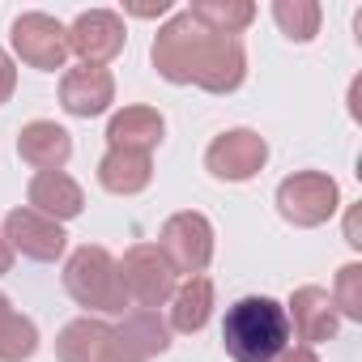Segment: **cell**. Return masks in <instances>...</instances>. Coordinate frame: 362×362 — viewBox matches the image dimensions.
<instances>
[{"label": "cell", "mask_w": 362, "mask_h": 362, "mask_svg": "<svg viewBox=\"0 0 362 362\" xmlns=\"http://www.w3.org/2000/svg\"><path fill=\"white\" fill-rule=\"evenodd\" d=\"M153 69L175 86H201L209 94H230L247 77V56L235 35L201 26L188 9L175 13L153 39Z\"/></svg>", "instance_id": "cell-1"}, {"label": "cell", "mask_w": 362, "mask_h": 362, "mask_svg": "<svg viewBox=\"0 0 362 362\" xmlns=\"http://www.w3.org/2000/svg\"><path fill=\"white\" fill-rule=\"evenodd\" d=\"M222 349L235 362H273L281 349H290V320L286 307L269 294H247L235 307H226L222 320Z\"/></svg>", "instance_id": "cell-2"}, {"label": "cell", "mask_w": 362, "mask_h": 362, "mask_svg": "<svg viewBox=\"0 0 362 362\" xmlns=\"http://www.w3.org/2000/svg\"><path fill=\"white\" fill-rule=\"evenodd\" d=\"M64 290H69L81 307H90V311L115 315V311L128 307V294H124V286H119V264L111 260L107 247H90V243L77 247V252L69 256V264H64Z\"/></svg>", "instance_id": "cell-3"}, {"label": "cell", "mask_w": 362, "mask_h": 362, "mask_svg": "<svg viewBox=\"0 0 362 362\" xmlns=\"http://www.w3.org/2000/svg\"><path fill=\"white\" fill-rule=\"evenodd\" d=\"M341 205L337 184L324 170H298L290 179H281L277 188V214L290 226H324Z\"/></svg>", "instance_id": "cell-4"}, {"label": "cell", "mask_w": 362, "mask_h": 362, "mask_svg": "<svg viewBox=\"0 0 362 362\" xmlns=\"http://www.w3.org/2000/svg\"><path fill=\"white\" fill-rule=\"evenodd\" d=\"M158 252L166 256V264L179 273H188V277H201L214 260V226L205 214H175L166 218L162 226V239H158Z\"/></svg>", "instance_id": "cell-5"}, {"label": "cell", "mask_w": 362, "mask_h": 362, "mask_svg": "<svg viewBox=\"0 0 362 362\" xmlns=\"http://www.w3.org/2000/svg\"><path fill=\"white\" fill-rule=\"evenodd\" d=\"M119 286L128 294V303L158 311L166 298H175V269L166 264V256L149 243H136L124 260H119Z\"/></svg>", "instance_id": "cell-6"}, {"label": "cell", "mask_w": 362, "mask_h": 362, "mask_svg": "<svg viewBox=\"0 0 362 362\" xmlns=\"http://www.w3.org/2000/svg\"><path fill=\"white\" fill-rule=\"evenodd\" d=\"M9 35H13V52L30 69H39V73L64 69L69 39H64V26L56 18H47V13H22V18H13V30Z\"/></svg>", "instance_id": "cell-7"}, {"label": "cell", "mask_w": 362, "mask_h": 362, "mask_svg": "<svg viewBox=\"0 0 362 362\" xmlns=\"http://www.w3.org/2000/svg\"><path fill=\"white\" fill-rule=\"evenodd\" d=\"M269 158V145L260 132L252 128H235V132H222L209 149H205V166L214 179H226V184H243L252 179Z\"/></svg>", "instance_id": "cell-8"}, {"label": "cell", "mask_w": 362, "mask_h": 362, "mask_svg": "<svg viewBox=\"0 0 362 362\" xmlns=\"http://www.w3.org/2000/svg\"><path fill=\"white\" fill-rule=\"evenodd\" d=\"M64 39H69V52L81 56V64L103 69L107 60H115V56L124 52V22H119V13H111V9H86V13L64 30Z\"/></svg>", "instance_id": "cell-9"}, {"label": "cell", "mask_w": 362, "mask_h": 362, "mask_svg": "<svg viewBox=\"0 0 362 362\" xmlns=\"http://www.w3.org/2000/svg\"><path fill=\"white\" fill-rule=\"evenodd\" d=\"M5 243H9L13 252L30 256V260L52 264V260H60V256H64L69 235H64V226H60V222H52V218L35 214V209L26 205V209H13V214L5 218Z\"/></svg>", "instance_id": "cell-10"}, {"label": "cell", "mask_w": 362, "mask_h": 362, "mask_svg": "<svg viewBox=\"0 0 362 362\" xmlns=\"http://www.w3.org/2000/svg\"><path fill=\"white\" fill-rule=\"evenodd\" d=\"M111 98H115V81H111L107 69L77 64V69H69L64 81H60V107H64L69 115H77V119L103 115V111L111 107Z\"/></svg>", "instance_id": "cell-11"}, {"label": "cell", "mask_w": 362, "mask_h": 362, "mask_svg": "<svg viewBox=\"0 0 362 362\" xmlns=\"http://www.w3.org/2000/svg\"><path fill=\"white\" fill-rule=\"evenodd\" d=\"M286 320H290L294 337H298L303 345H311V349L337 337V307H332L328 290H320V286H303V290H294Z\"/></svg>", "instance_id": "cell-12"}, {"label": "cell", "mask_w": 362, "mask_h": 362, "mask_svg": "<svg viewBox=\"0 0 362 362\" xmlns=\"http://www.w3.org/2000/svg\"><path fill=\"white\" fill-rule=\"evenodd\" d=\"M18 158L35 170H64V162L73 158V136L56 119H30L18 132Z\"/></svg>", "instance_id": "cell-13"}, {"label": "cell", "mask_w": 362, "mask_h": 362, "mask_svg": "<svg viewBox=\"0 0 362 362\" xmlns=\"http://www.w3.org/2000/svg\"><path fill=\"white\" fill-rule=\"evenodd\" d=\"M26 201L35 214L52 218V222H69L86 209V197H81V184L77 179H69L64 170H39L30 179V188H26Z\"/></svg>", "instance_id": "cell-14"}, {"label": "cell", "mask_w": 362, "mask_h": 362, "mask_svg": "<svg viewBox=\"0 0 362 362\" xmlns=\"http://www.w3.org/2000/svg\"><path fill=\"white\" fill-rule=\"evenodd\" d=\"M162 132H166V124H162V115L153 107H124L107 124L111 149H124V153H149L162 141Z\"/></svg>", "instance_id": "cell-15"}, {"label": "cell", "mask_w": 362, "mask_h": 362, "mask_svg": "<svg viewBox=\"0 0 362 362\" xmlns=\"http://www.w3.org/2000/svg\"><path fill=\"white\" fill-rule=\"evenodd\" d=\"M115 349L128 354V358H153V354H166L170 349V328L158 311H136L132 320H124L115 328Z\"/></svg>", "instance_id": "cell-16"}, {"label": "cell", "mask_w": 362, "mask_h": 362, "mask_svg": "<svg viewBox=\"0 0 362 362\" xmlns=\"http://www.w3.org/2000/svg\"><path fill=\"white\" fill-rule=\"evenodd\" d=\"M115 345V332L98 320H73L60 337H56V358L60 362H103Z\"/></svg>", "instance_id": "cell-17"}, {"label": "cell", "mask_w": 362, "mask_h": 362, "mask_svg": "<svg viewBox=\"0 0 362 362\" xmlns=\"http://www.w3.org/2000/svg\"><path fill=\"white\" fill-rule=\"evenodd\" d=\"M153 166L149 153H124V149H107V158L98 162V184L115 197H132L141 188H149Z\"/></svg>", "instance_id": "cell-18"}, {"label": "cell", "mask_w": 362, "mask_h": 362, "mask_svg": "<svg viewBox=\"0 0 362 362\" xmlns=\"http://www.w3.org/2000/svg\"><path fill=\"white\" fill-rule=\"evenodd\" d=\"M214 315V281L209 277H188L175 290V307H170V328L175 332H201Z\"/></svg>", "instance_id": "cell-19"}, {"label": "cell", "mask_w": 362, "mask_h": 362, "mask_svg": "<svg viewBox=\"0 0 362 362\" xmlns=\"http://www.w3.org/2000/svg\"><path fill=\"white\" fill-rule=\"evenodd\" d=\"M188 13L218 35H239L243 26H252L256 5H247V0H192Z\"/></svg>", "instance_id": "cell-20"}, {"label": "cell", "mask_w": 362, "mask_h": 362, "mask_svg": "<svg viewBox=\"0 0 362 362\" xmlns=\"http://www.w3.org/2000/svg\"><path fill=\"white\" fill-rule=\"evenodd\" d=\"M35 349H39L35 320L9 311L5 320H0V362H26V358H35Z\"/></svg>", "instance_id": "cell-21"}, {"label": "cell", "mask_w": 362, "mask_h": 362, "mask_svg": "<svg viewBox=\"0 0 362 362\" xmlns=\"http://www.w3.org/2000/svg\"><path fill=\"white\" fill-rule=\"evenodd\" d=\"M273 18L286 30V39H294V43H311L315 30H320V5L315 0H277Z\"/></svg>", "instance_id": "cell-22"}, {"label": "cell", "mask_w": 362, "mask_h": 362, "mask_svg": "<svg viewBox=\"0 0 362 362\" xmlns=\"http://www.w3.org/2000/svg\"><path fill=\"white\" fill-rule=\"evenodd\" d=\"M332 307L345 315V320H358L362 324V264H345L337 273V286H332Z\"/></svg>", "instance_id": "cell-23"}, {"label": "cell", "mask_w": 362, "mask_h": 362, "mask_svg": "<svg viewBox=\"0 0 362 362\" xmlns=\"http://www.w3.org/2000/svg\"><path fill=\"white\" fill-rule=\"evenodd\" d=\"M13 86H18V69H13V60H9V52H0V103H9V94H13Z\"/></svg>", "instance_id": "cell-24"}, {"label": "cell", "mask_w": 362, "mask_h": 362, "mask_svg": "<svg viewBox=\"0 0 362 362\" xmlns=\"http://www.w3.org/2000/svg\"><path fill=\"white\" fill-rule=\"evenodd\" d=\"M124 13H132V18H162V13H170V0H158V5H124Z\"/></svg>", "instance_id": "cell-25"}, {"label": "cell", "mask_w": 362, "mask_h": 362, "mask_svg": "<svg viewBox=\"0 0 362 362\" xmlns=\"http://www.w3.org/2000/svg\"><path fill=\"white\" fill-rule=\"evenodd\" d=\"M273 362H320V358H315V349H311V345H294V349H281Z\"/></svg>", "instance_id": "cell-26"}, {"label": "cell", "mask_w": 362, "mask_h": 362, "mask_svg": "<svg viewBox=\"0 0 362 362\" xmlns=\"http://www.w3.org/2000/svg\"><path fill=\"white\" fill-rule=\"evenodd\" d=\"M345 243H349V247H362V239H358V209H349V222H345Z\"/></svg>", "instance_id": "cell-27"}, {"label": "cell", "mask_w": 362, "mask_h": 362, "mask_svg": "<svg viewBox=\"0 0 362 362\" xmlns=\"http://www.w3.org/2000/svg\"><path fill=\"white\" fill-rule=\"evenodd\" d=\"M13 269V247L5 243V235H0V273H9Z\"/></svg>", "instance_id": "cell-28"}, {"label": "cell", "mask_w": 362, "mask_h": 362, "mask_svg": "<svg viewBox=\"0 0 362 362\" xmlns=\"http://www.w3.org/2000/svg\"><path fill=\"white\" fill-rule=\"evenodd\" d=\"M103 362H141V358H128V354H119V349H115V345H111V354H107V358H103Z\"/></svg>", "instance_id": "cell-29"}, {"label": "cell", "mask_w": 362, "mask_h": 362, "mask_svg": "<svg viewBox=\"0 0 362 362\" xmlns=\"http://www.w3.org/2000/svg\"><path fill=\"white\" fill-rule=\"evenodd\" d=\"M9 311H13V307H9V298H5V294H0V320H5Z\"/></svg>", "instance_id": "cell-30"}]
</instances>
